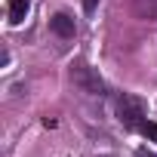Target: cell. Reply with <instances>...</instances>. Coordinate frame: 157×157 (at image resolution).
<instances>
[{
    "instance_id": "cell-1",
    "label": "cell",
    "mask_w": 157,
    "mask_h": 157,
    "mask_svg": "<svg viewBox=\"0 0 157 157\" xmlns=\"http://www.w3.org/2000/svg\"><path fill=\"white\" fill-rule=\"evenodd\" d=\"M117 117H120V123L126 129H142V123H145V102L139 96H120Z\"/></svg>"
},
{
    "instance_id": "cell-2",
    "label": "cell",
    "mask_w": 157,
    "mask_h": 157,
    "mask_svg": "<svg viewBox=\"0 0 157 157\" xmlns=\"http://www.w3.org/2000/svg\"><path fill=\"white\" fill-rule=\"evenodd\" d=\"M71 80L74 86L86 96H105V80L90 68V65H71Z\"/></svg>"
},
{
    "instance_id": "cell-3",
    "label": "cell",
    "mask_w": 157,
    "mask_h": 157,
    "mask_svg": "<svg viewBox=\"0 0 157 157\" xmlns=\"http://www.w3.org/2000/svg\"><path fill=\"white\" fill-rule=\"evenodd\" d=\"M49 28H52L59 37H74V34H77L74 19H71V16H65V13H56V16L49 19Z\"/></svg>"
},
{
    "instance_id": "cell-4",
    "label": "cell",
    "mask_w": 157,
    "mask_h": 157,
    "mask_svg": "<svg viewBox=\"0 0 157 157\" xmlns=\"http://www.w3.org/2000/svg\"><path fill=\"white\" fill-rule=\"evenodd\" d=\"M132 13L145 22H157V0H132Z\"/></svg>"
},
{
    "instance_id": "cell-5",
    "label": "cell",
    "mask_w": 157,
    "mask_h": 157,
    "mask_svg": "<svg viewBox=\"0 0 157 157\" xmlns=\"http://www.w3.org/2000/svg\"><path fill=\"white\" fill-rule=\"evenodd\" d=\"M28 10H31L28 0H10V22L13 25H22L25 16H28Z\"/></svg>"
},
{
    "instance_id": "cell-6",
    "label": "cell",
    "mask_w": 157,
    "mask_h": 157,
    "mask_svg": "<svg viewBox=\"0 0 157 157\" xmlns=\"http://www.w3.org/2000/svg\"><path fill=\"white\" fill-rule=\"evenodd\" d=\"M139 132H142V136H145L148 142H157V120H145Z\"/></svg>"
},
{
    "instance_id": "cell-7",
    "label": "cell",
    "mask_w": 157,
    "mask_h": 157,
    "mask_svg": "<svg viewBox=\"0 0 157 157\" xmlns=\"http://www.w3.org/2000/svg\"><path fill=\"white\" fill-rule=\"evenodd\" d=\"M96 6H99V0H83V10H86V13H93Z\"/></svg>"
},
{
    "instance_id": "cell-8",
    "label": "cell",
    "mask_w": 157,
    "mask_h": 157,
    "mask_svg": "<svg viewBox=\"0 0 157 157\" xmlns=\"http://www.w3.org/2000/svg\"><path fill=\"white\" fill-rule=\"evenodd\" d=\"M136 157H154V154H145V151H139V154H136Z\"/></svg>"
},
{
    "instance_id": "cell-9",
    "label": "cell",
    "mask_w": 157,
    "mask_h": 157,
    "mask_svg": "<svg viewBox=\"0 0 157 157\" xmlns=\"http://www.w3.org/2000/svg\"><path fill=\"white\" fill-rule=\"evenodd\" d=\"M99 157H117V154H99Z\"/></svg>"
}]
</instances>
